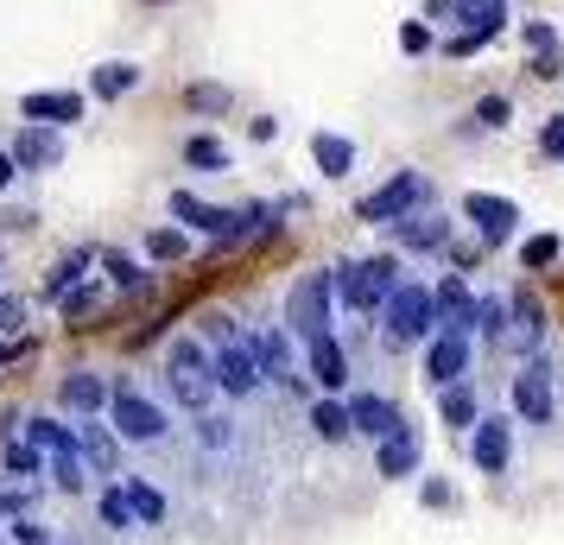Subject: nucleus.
<instances>
[{"label": "nucleus", "instance_id": "393cba45", "mask_svg": "<svg viewBox=\"0 0 564 545\" xmlns=\"http://www.w3.org/2000/svg\"><path fill=\"white\" fill-rule=\"evenodd\" d=\"M311 159H317V172H324V178H349V172H356V140H349V133L317 128V133H311Z\"/></svg>", "mask_w": 564, "mask_h": 545}, {"label": "nucleus", "instance_id": "20e7f679", "mask_svg": "<svg viewBox=\"0 0 564 545\" xmlns=\"http://www.w3.org/2000/svg\"><path fill=\"white\" fill-rule=\"evenodd\" d=\"M165 393H172V406H178V413H191V418L216 406L209 349L197 337H172V349H165Z\"/></svg>", "mask_w": 564, "mask_h": 545}, {"label": "nucleus", "instance_id": "cd10ccee", "mask_svg": "<svg viewBox=\"0 0 564 545\" xmlns=\"http://www.w3.org/2000/svg\"><path fill=\"white\" fill-rule=\"evenodd\" d=\"M305 425H311V438H324V444H343V438H356V432H349V406H343L336 393H317V400H311Z\"/></svg>", "mask_w": 564, "mask_h": 545}, {"label": "nucleus", "instance_id": "c9c22d12", "mask_svg": "<svg viewBox=\"0 0 564 545\" xmlns=\"http://www.w3.org/2000/svg\"><path fill=\"white\" fill-rule=\"evenodd\" d=\"M102 298H108V280H83V286H70L64 298H57V312H64V324H77L83 330V317L102 312Z\"/></svg>", "mask_w": 564, "mask_h": 545}, {"label": "nucleus", "instance_id": "6e6d98bb", "mask_svg": "<svg viewBox=\"0 0 564 545\" xmlns=\"http://www.w3.org/2000/svg\"><path fill=\"white\" fill-rule=\"evenodd\" d=\"M248 133H254V140H273V133H280V121H273V115H254V121H248Z\"/></svg>", "mask_w": 564, "mask_h": 545}, {"label": "nucleus", "instance_id": "4be33fe9", "mask_svg": "<svg viewBox=\"0 0 564 545\" xmlns=\"http://www.w3.org/2000/svg\"><path fill=\"white\" fill-rule=\"evenodd\" d=\"M77 450L89 476H121V438L108 432V418H77Z\"/></svg>", "mask_w": 564, "mask_h": 545}, {"label": "nucleus", "instance_id": "8fccbe9b", "mask_svg": "<svg viewBox=\"0 0 564 545\" xmlns=\"http://www.w3.org/2000/svg\"><path fill=\"white\" fill-rule=\"evenodd\" d=\"M520 39H527V52H552V45H558V26H552V20H527Z\"/></svg>", "mask_w": 564, "mask_h": 545}, {"label": "nucleus", "instance_id": "f8f14e48", "mask_svg": "<svg viewBox=\"0 0 564 545\" xmlns=\"http://www.w3.org/2000/svg\"><path fill=\"white\" fill-rule=\"evenodd\" d=\"M463 222H476V241L482 248H501L520 229V204L513 197H495V190H469L463 197Z\"/></svg>", "mask_w": 564, "mask_h": 545}, {"label": "nucleus", "instance_id": "2f4dec72", "mask_svg": "<svg viewBox=\"0 0 564 545\" xmlns=\"http://www.w3.org/2000/svg\"><path fill=\"white\" fill-rule=\"evenodd\" d=\"M184 165L204 172V178H223V172L235 165V153L216 140V133H191V140H184Z\"/></svg>", "mask_w": 564, "mask_h": 545}, {"label": "nucleus", "instance_id": "2eb2a0df", "mask_svg": "<svg viewBox=\"0 0 564 545\" xmlns=\"http://www.w3.org/2000/svg\"><path fill=\"white\" fill-rule=\"evenodd\" d=\"M172 222H184V235H204V241H223L229 248V235H235V209L223 204H204L197 190H172Z\"/></svg>", "mask_w": 564, "mask_h": 545}, {"label": "nucleus", "instance_id": "7ed1b4c3", "mask_svg": "<svg viewBox=\"0 0 564 545\" xmlns=\"http://www.w3.org/2000/svg\"><path fill=\"white\" fill-rule=\"evenodd\" d=\"M375 317H381V342L393 349V356H406V349H419V342L437 330L432 286H425V280H400V286H393V298H387Z\"/></svg>", "mask_w": 564, "mask_h": 545}, {"label": "nucleus", "instance_id": "a18cd8bd", "mask_svg": "<svg viewBox=\"0 0 564 545\" xmlns=\"http://www.w3.org/2000/svg\"><path fill=\"white\" fill-rule=\"evenodd\" d=\"M32 501H39V482H32V489H13V482H7V489H0V520L32 514Z\"/></svg>", "mask_w": 564, "mask_h": 545}, {"label": "nucleus", "instance_id": "e433bc0d", "mask_svg": "<svg viewBox=\"0 0 564 545\" xmlns=\"http://www.w3.org/2000/svg\"><path fill=\"white\" fill-rule=\"evenodd\" d=\"M96 520H102L108 533H140V520H133L121 482H102V489H96Z\"/></svg>", "mask_w": 564, "mask_h": 545}, {"label": "nucleus", "instance_id": "4468645a", "mask_svg": "<svg viewBox=\"0 0 564 545\" xmlns=\"http://www.w3.org/2000/svg\"><path fill=\"white\" fill-rule=\"evenodd\" d=\"M108 393H115V374H102V368H70V374L57 381V413L102 418L108 413Z\"/></svg>", "mask_w": 564, "mask_h": 545}, {"label": "nucleus", "instance_id": "9b49d317", "mask_svg": "<svg viewBox=\"0 0 564 545\" xmlns=\"http://www.w3.org/2000/svg\"><path fill=\"white\" fill-rule=\"evenodd\" d=\"M393 235V248H406V254H444L451 241H457V222L444 216V209H412L400 222H387Z\"/></svg>", "mask_w": 564, "mask_h": 545}, {"label": "nucleus", "instance_id": "603ef678", "mask_svg": "<svg viewBox=\"0 0 564 545\" xmlns=\"http://www.w3.org/2000/svg\"><path fill=\"white\" fill-rule=\"evenodd\" d=\"M419 501H425V508H457V489H451L444 476H425V482H419Z\"/></svg>", "mask_w": 564, "mask_h": 545}, {"label": "nucleus", "instance_id": "7c9ffc66", "mask_svg": "<svg viewBox=\"0 0 564 545\" xmlns=\"http://www.w3.org/2000/svg\"><path fill=\"white\" fill-rule=\"evenodd\" d=\"M89 266H96V248H70V254L45 273V286H39V292H45V305H57L70 286H83V280H89Z\"/></svg>", "mask_w": 564, "mask_h": 545}, {"label": "nucleus", "instance_id": "c756f323", "mask_svg": "<svg viewBox=\"0 0 564 545\" xmlns=\"http://www.w3.org/2000/svg\"><path fill=\"white\" fill-rule=\"evenodd\" d=\"M0 482H13V489H32V482H45V457L32 450V444H0Z\"/></svg>", "mask_w": 564, "mask_h": 545}, {"label": "nucleus", "instance_id": "72a5a7b5", "mask_svg": "<svg viewBox=\"0 0 564 545\" xmlns=\"http://www.w3.org/2000/svg\"><path fill=\"white\" fill-rule=\"evenodd\" d=\"M26 444L39 457H57V450H77V425H57L52 413H32L26 418Z\"/></svg>", "mask_w": 564, "mask_h": 545}, {"label": "nucleus", "instance_id": "a19ab883", "mask_svg": "<svg viewBox=\"0 0 564 545\" xmlns=\"http://www.w3.org/2000/svg\"><path fill=\"white\" fill-rule=\"evenodd\" d=\"M184 108H191V115H229L235 89L229 83H191V89H184Z\"/></svg>", "mask_w": 564, "mask_h": 545}, {"label": "nucleus", "instance_id": "5701e85b", "mask_svg": "<svg viewBox=\"0 0 564 545\" xmlns=\"http://www.w3.org/2000/svg\"><path fill=\"white\" fill-rule=\"evenodd\" d=\"M419 432L412 425H400V432H387L381 444H375V476H387V482H406V476H419Z\"/></svg>", "mask_w": 564, "mask_h": 545}, {"label": "nucleus", "instance_id": "c85d7f7f", "mask_svg": "<svg viewBox=\"0 0 564 545\" xmlns=\"http://www.w3.org/2000/svg\"><path fill=\"white\" fill-rule=\"evenodd\" d=\"M437 418H444L451 432H469V425L482 418V400H476V388H469V381H451V388H437Z\"/></svg>", "mask_w": 564, "mask_h": 545}, {"label": "nucleus", "instance_id": "ddd939ff", "mask_svg": "<svg viewBox=\"0 0 564 545\" xmlns=\"http://www.w3.org/2000/svg\"><path fill=\"white\" fill-rule=\"evenodd\" d=\"M425 349V381L432 388H451V381H469V362H476V337H457V330H432L419 342Z\"/></svg>", "mask_w": 564, "mask_h": 545}, {"label": "nucleus", "instance_id": "79ce46f5", "mask_svg": "<svg viewBox=\"0 0 564 545\" xmlns=\"http://www.w3.org/2000/svg\"><path fill=\"white\" fill-rule=\"evenodd\" d=\"M558 254H564L558 235H527V241H520V266H527V273H545V266H558Z\"/></svg>", "mask_w": 564, "mask_h": 545}, {"label": "nucleus", "instance_id": "a878e982", "mask_svg": "<svg viewBox=\"0 0 564 545\" xmlns=\"http://www.w3.org/2000/svg\"><path fill=\"white\" fill-rule=\"evenodd\" d=\"M140 77H147V70H140V64H128V57L96 64V70H89V96H96V102H121V96H133V89H140Z\"/></svg>", "mask_w": 564, "mask_h": 545}, {"label": "nucleus", "instance_id": "de8ad7c7", "mask_svg": "<svg viewBox=\"0 0 564 545\" xmlns=\"http://www.w3.org/2000/svg\"><path fill=\"white\" fill-rule=\"evenodd\" d=\"M539 83H564V45H552V52H533V64H527Z\"/></svg>", "mask_w": 564, "mask_h": 545}, {"label": "nucleus", "instance_id": "ea45409f", "mask_svg": "<svg viewBox=\"0 0 564 545\" xmlns=\"http://www.w3.org/2000/svg\"><path fill=\"white\" fill-rule=\"evenodd\" d=\"M147 260H159V266H172V260H191V235L172 229V222L147 229Z\"/></svg>", "mask_w": 564, "mask_h": 545}, {"label": "nucleus", "instance_id": "4c0bfd02", "mask_svg": "<svg viewBox=\"0 0 564 545\" xmlns=\"http://www.w3.org/2000/svg\"><path fill=\"white\" fill-rule=\"evenodd\" d=\"M191 425H197V444H204L209 457H229L235 438H241V432H235V418H229V413H216V406H209V413H197Z\"/></svg>", "mask_w": 564, "mask_h": 545}, {"label": "nucleus", "instance_id": "dca6fc26", "mask_svg": "<svg viewBox=\"0 0 564 545\" xmlns=\"http://www.w3.org/2000/svg\"><path fill=\"white\" fill-rule=\"evenodd\" d=\"M299 368H305V381L317 393H343V388H349V349H343L336 330H330V337H311L305 342V362H299Z\"/></svg>", "mask_w": 564, "mask_h": 545}, {"label": "nucleus", "instance_id": "4d7b16f0", "mask_svg": "<svg viewBox=\"0 0 564 545\" xmlns=\"http://www.w3.org/2000/svg\"><path fill=\"white\" fill-rule=\"evenodd\" d=\"M425 20H457V0H425Z\"/></svg>", "mask_w": 564, "mask_h": 545}, {"label": "nucleus", "instance_id": "f3484780", "mask_svg": "<svg viewBox=\"0 0 564 545\" xmlns=\"http://www.w3.org/2000/svg\"><path fill=\"white\" fill-rule=\"evenodd\" d=\"M7 153H13V165H20V178H39V172H57V165H64V133L57 128H20L13 133V146H7Z\"/></svg>", "mask_w": 564, "mask_h": 545}, {"label": "nucleus", "instance_id": "f03ea898", "mask_svg": "<svg viewBox=\"0 0 564 545\" xmlns=\"http://www.w3.org/2000/svg\"><path fill=\"white\" fill-rule=\"evenodd\" d=\"M102 418H108V432L121 444H133V450H165V444H172V413H165L159 400H147L133 381H115Z\"/></svg>", "mask_w": 564, "mask_h": 545}, {"label": "nucleus", "instance_id": "58836bf2", "mask_svg": "<svg viewBox=\"0 0 564 545\" xmlns=\"http://www.w3.org/2000/svg\"><path fill=\"white\" fill-rule=\"evenodd\" d=\"M476 337L488 342V349H508V298H476Z\"/></svg>", "mask_w": 564, "mask_h": 545}, {"label": "nucleus", "instance_id": "680f3d73", "mask_svg": "<svg viewBox=\"0 0 564 545\" xmlns=\"http://www.w3.org/2000/svg\"><path fill=\"white\" fill-rule=\"evenodd\" d=\"M52 545H57V539H52Z\"/></svg>", "mask_w": 564, "mask_h": 545}, {"label": "nucleus", "instance_id": "0eeeda50", "mask_svg": "<svg viewBox=\"0 0 564 545\" xmlns=\"http://www.w3.org/2000/svg\"><path fill=\"white\" fill-rule=\"evenodd\" d=\"M248 349H254L260 362V381L267 388H285V393H305V368H299V342L285 337V324H260V330H248Z\"/></svg>", "mask_w": 564, "mask_h": 545}, {"label": "nucleus", "instance_id": "6ab92c4d", "mask_svg": "<svg viewBox=\"0 0 564 545\" xmlns=\"http://www.w3.org/2000/svg\"><path fill=\"white\" fill-rule=\"evenodd\" d=\"M343 406H349V432L368 438V444H381L387 432H400V425H406V413H400L387 393H356V400H343Z\"/></svg>", "mask_w": 564, "mask_h": 545}, {"label": "nucleus", "instance_id": "473e14b6", "mask_svg": "<svg viewBox=\"0 0 564 545\" xmlns=\"http://www.w3.org/2000/svg\"><path fill=\"white\" fill-rule=\"evenodd\" d=\"M45 476H52L57 494H89L96 489V476H89V464H83V450H57V457H45Z\"/></svg>", "mask_w": 564, "mask_h": 545}, {"label": "nucleus", "instance_id": "423d86ee", "mask_svg": "<svg viewBox=\"0 0 564 545\" xmlns=\"http://www.w3.org/2000/svg\"><path fill=\"white\" fill-rule=\"evenodd\" d=\"M412 209H432V178H425V172H393V178L375 184V190L356 204V222L387 229V222H400V216H412Z\"/></svg>", "mask_w": 564, "mask_h": 545}, {"label": "nucleus", "instance_id": "c03bdc74", "mask_svg": "<svg viewBox=\"0 0 564 545\" xmlns=\"http://www.w3.org/2000/svg\"><path fill=\"white\" fill-rule=\"evenodd\" d=\"M400 52H406V57H425V52H437V39H432V20H406V26H400Z\"/></svg>", "mask_w": 564, "mask_h": 545}, {"label": "nucleus", "instance_id": "864d4df0", "mask_svg": "<svg viewBox=\"0 0 564 545\" xmlns=\"http://www.w3.org/2000/svg\"><path fill=\"white\" fill-rule=\"evenodd\" d=\"M7 533H13L20 545H52V526H45V520H32V514H20Z\"/></svg>", "mask_w": 564, "mask_h": 545}, {"label": "nucleus", "instance_id": "b1692460", "mask_svg": "<svg viewBox=\"0 0 564 545\" xmlns=\"http://www.w3.org/2000/svg\"><path fill=\"white\" fill-rule=\"evenodd\" d=\"M121 494H128V508H133V520H140V526H165V520H172L165 489H159V482H147V476H128V469H121Z\"/></svg>", "mask_w": 564, "mask_h": 545}, {"label": "nucleus", "instance_id": "3c124183", "mask_svg": "<svg viewBox=\"0 0 564 545\" xmlns=\"http://www.w3.org/2000/svg\"><path fill=\"white\" fill-rule=\"evenodd\" d=\"M495 39H482V32H451L444 39V57H476V52H488Z\"/></svg>", "mask_w": 564, "mask_h": 545}, {"label": "nucleus", "instance_id": "bf43d9fd", "mask_svg": "<svg viewBox=\"0 0 564 545\" xmlns=\"http://www.w3.org/2000/svg\"><path fill=\"white\" fill-rule=\"evenodd\" d=\"M13 425H20V413H13V406H0V444H13Z\"/></svg>", "mask_w": 564, "mask_h": 545}, {"label": "nucleus", "instance_id": "09e8293b", "mask_svg": "<svg viewBox=\"0 0 564 545\" xmlns=\"http://www.w3.org/2000/svg\"><path fill=\"white\" fill-rule=\"evenodd\" d=\"M539 153L552 159V165H564V115H552V121L539 128Z\"/></svg>", "mask_w": 564, "mask_h": 545}, {"label": "nucleus", "instance_id": "f257e3e1", "mask_svg": "<svg viewBox=\"0 0 564 545\" xmlns=\"http://www.w3.org/2000/svg\"><path fill=\"white\" fill-rule=\"evenodd\" d=\"M406 273H400V260L393 254H368V260H336L330 266V286H336V305L356 317H375L393 298V286H400Z\"/></svg>", "mask_w": 564, "mask_h": 545}, {"label": "nucleus", "instance_id": "aec40b11", "mask_svg": "<svg viewBox=\"0 0 564 545\" xmlns=\"http://www.w3.org/2000/svg\"><path fill=\"white\" fill-rule=\"evenodd\" d=\"M83 96L77 89H32V96H20V115H26L32 128H70V121H83Z\"/></svg>", "mask_w": 564, "mask_h": 545}, {"label": "nucleus", "instance_id": "1a4fd4ad", "mask_svg": "<svg viewBox=\"0 0 564 545\" xmlns=\"http://www.w3.org/2000/svg\"><path fill=\"white\" fill-rule=\"evenodd\" d=\"M209 374H216V393H223V400H260V393H267L254 349H248V330L235 342H223V349H209Z\"/></svg>", "mask_w": 564, "mask_h": 545}, {"label": "nucleus", "instance_id": "13d9d810", "mask_svg": "<svg viewBox=\"0 0 564 545\" xmlns=\"http://www.w3.org/2000/svg\"><path fill=\"white\" fill-rule=\"evenodd\" d=\"M13 178H20V165H13V153L0 146V190H13Z\"/></svg>", "mask_w": 564, "mask_h": 545}, {"label": "nucleus", "instance_id": "412c9836", "mask_svg": "<svg viewBox=\"0 0 564 545\" xmlns=\"http://www.w3.org/2000/svg\"><path fill=\"white\" fill-rule=\"evenodd\" d=\"M539 342H545V305L520 286L508 298V349L513 356H539Z\"/></svg>", "mask_w": 564, "mask_h": 545}, {"label": "nucleus", "instance_id": "37998d69", "mask_svg": "<svg viewBox=\"0 0 564 545\" xmlns=\"http://www.w3.org/2000/svg\"><path fill=\"white\" fill-rule=\"evenodd\" d=\"M469 121H476V128H488V133H501L513 121V102L508 96H482V102H476V115H469Z\"/></svg>", "mask_w": 564, "mask_h": 545}, {"label": "nucleus", "instance_id": "39448f33", "mask_svg": "<svg viewBox=\"0 0 564 545\" xmlns=\"http://www.w3.org/2000/svg\"><path fill=\"white\" fill-rule=\"evenodd\" d=\"M330 317H336V286H330V266H311L292 280L285 292V337L292 342H311V337H330Z\"/></svg>", "mask_w": 564, "mask_h": 545}, {"label": "nucleus", "instance_id": "f704fd0d", "mask_svg": "<svg viewBox=\"0 0 564 545\" xmlns=\"http://www.w3.org/2000/svg\"><path fill=\"white\" fill-rule=\"evenodd\" d=\"M457 26L482 32V39H501V26H508V0H457Z\"/></svg>", "mask_w": 564, "mask_h": 545}, {"label": "nucleus", "instance_id": "bb28decb", "mask_svg": "<svg viewBox=\"0 0 564 545\" xmlns=\"http://www.w3.org/2000/svg\"><path fill=\"white\" fill-rule=\"evenodd\" d=\"M96 266H102L108 292H147L153 286V273H147L133 254H121V248H96Z\"/></svg>", "mask_w": 564, "mask_h": 545}, {"label": "nucleus", "instance_id": "5fc2aeb1", "mask_svg": "<svg viewBox=\"0 0 564 545\" xmlns=\"http://www.w3.org/2000/svg\"><path fill=\"white\" fill-rule=\"evenodd\" d=\"M444 254H451V266H457V273H469V266H476V260L488 254V248H482V241H451Z\"/></svg>", "mask_w": 564, "mask_h": 545}, {"label": "nucleus", "instance_id": "a211bd4d", "mask_svg": "<svg viewBox=\"0 0 564 545\" xmlns=\"http://www.w3.org/2000/svg\"><path fill=\"white\" fill-rule=\"evenodd\" d=\"M432 305H437V330H457V337H476V292L463 273H444L432 286Z\"/></svg>", "mask_w": 564, "mask_h": 545}, {"label": "nucleus", "instance_id": "6e6552de", "mask_svg": "<svg viewBox=\"0 0 564 545\" xmlns=\"http://www.w3.org/2000/svg\"><path fill=\"white\" fill-rule=\"evenodd\" d=\"M508 400H513V418H527L533 432H545V425H552V413H558V393H552V362H545V356H527V362L513 368Z\"/></svg>", "mask_w": 564, "mask_h": 545}, {"label": "nucleus", "instance_id": "9d476101", "mask_svg": "<svg viewBox=\"0 0 564 545\" xmlns=\"http://www.w3.org/2000/svg\"><path fill=\"white\" fill-rule=\"evenodd\" d=\"M469 464H476V476H508V464H513V418L508 413H482L469 425Z\"/></svg>", "mask_w": 564, "mask_h": 545}, {"label": "nucleus", "instance_id": "052dcab7", "mask_svg": "<svg viewBox=\"0 0 564 545\" xmlns=\"http://www.w3.org/2000/svg\"><path fill=\"white\" fill-rule=\"evenodd\" d=\"M153 7H172V0H153Z\"/></svg>", "mask_w": 564, "mask_h": 545}, {"label": "nucleus", "instance_id": "49530a36", "mask_svg": "<svg viewBox=\"0 0 564 545\" xmlns=\"http://www.w3.org/2000/svg\"><path fill=\"white\" fill-rule=\"evenodd\" d=\"M20 330H26V298L0 292V337H20Z\"/></svg>", "mask_w": 564, "mask_h": 545}]
</instances>
